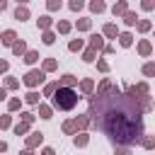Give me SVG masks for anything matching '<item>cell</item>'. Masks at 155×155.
I'll list each match as a JSON object with an SVG mask.
<instances>
[{"instance_id": "3", "label": "cell", "mask_w": 155, "mask_h": 155, "mask_svg": "<svg viewBox=\"0 0 155 155\" xmlns=\"http://www.w3.org/2000/svg\"><path fill=\"white\" fill-rule=\"evenodd\" d=\"M41 80H44V73H41V70H31V73H27V78H24L27 85H36V82H41Z\"/></svg>"}, {"instance_id": "33", "label": "cell", "mask_w": 155, "mask_h": 155, "mask_svg": "<svg viewBox=\"0 0 155 155\" xmlns=\"http://www.w3.org/2000/svg\"><path fill=\"white\" fill-rule=\"evenodd\" d=\"M0 99H5V90H0Z\"/></svg>"}, {"instance_id": "7", "label": "cell", "mask_w": 155, "mask_h": 155, "mask_svg": "<svg viewBox=\"0 0 155 155\" xmlns=\"http://www.w3.org/2000/svg\"><path fill=\"white\" fill-rule=\"evenodd\" d=\"M131 34H121V46H131Z\"/></svg>"}, {"instance_id": "31", "label": "cell", "mask_w": 155, "mask_h": 155, "mask_svg": "<svg viewBox=\"0 0 155 155\" xmlns=\"http://www.w3.org/2000/svg\"><path fill=\"white\" fill-rule=\"evenodd\" d=\"M41 155H53V150H51V148H46V150H44Z\"/></svg>"}, {"instance_id": "27", "label": "cell", "mask_w": 155, "mask_h": 155, "mask_svg": "<svg viewBox=\"0 0 155 155\" xmlns=\"http://www.w3.org/2000/svg\"><path fill=\"white\" fill-rule=\"evenodd\" d=\"M85 143H87V138H85V136H80V138H75V145H85Z\"/></svg>"}, {"instance_id": "26", "label": "cell", "mask_w": 155, "mask_h": 155, "mask_svg": "<svg viewBox=\"0 0 155 155\" xmlns=\"http://www.w3.org/2000/svg\"><path fill=\"white\" fill-rule=\"evenodd\" d=\"M82 90H85V92H90V90H92V82H90V80H85V82H82Z\"/></svg>"}, {"instance_id": "12", "label": "cell", "mask_w": 155, "mask_h": 155, "mask_svg": "<svg viewBox=\"0 0 155 155\" xmlns=\"http://www.w3.org/2000/svg\"><path fill=\"white\" fill-rule=\"evenodd\" d=\"M73 82H75V78H73V75H65V78H63V85H65V87H68V85H73Z\"/></svg>"}, {"instance_id": "29", "label": "cell", "mask_w": 155, "mask_h": 155, "mask_svg": "<svg viewBox=\"0 0 155 155\" xmlns=\"http://www.w3.org/2000/svg\"><path fill=\"white\" fill-rule=\"evenodd\" d=\"M143 7H145V10H150V7H153V0H143Z\"/></svg>"}, {"instance_id": "36", "label": "cell", "mask_w": 155, "mask_h": 155, "mask_svg": "<svg viewBox=\"0 0 155 155\" xmlns=\"http://www.w3.org/2000/svg\"><path fill=\"white\" fill-rule=\"evenodd\" d=\"M19 2H27V0H19Z\"/></svg>"}, {"instance_id": "21", "label": "cell", "mask_w": 155, "mask_h": 155, "mask_svg": "<svg viewBox=\"0 0 155 155\" xmlns=\"http://www.w3.org/2000/svg\"><path fill=\"white\" fill-rule=\"evenodd\" d=\"M39 111H41V116H44V119H48V114H51V109H48V107H41Z\"/></svg>"}, {"instance_id": "34", "label": "cell", "mask_w": 155, "mask_h": 155, "mask_svg": "<svg viewBox=\"0 0 155 155\" xmlns=\"http://www.w3.org/2000/svg\"><path fill=\"white\" fill-rule=\"evenodd\" d=\"M5 148H7V145H5V143H0V153H2V150H5Z\"/></svg>"}, {"instance_id": "13", "label": "cell", "mask_w": 155, "mask_h": 155, "mask_svg": "<svg viewBox=\"0 0 155 155\" xmlns=\"http://www.w3.org/2000/svg\"><path fill=\"white\" fill-rule=\"evenodd\" d=\"M24 131H27V124H22V126H15V133H17V136H22Z\"/></svg>"}, {"instance_id": "4", "label": "cell", "mask_w": 155, "mask_h": 155, "mask_svg": "<svg viewBox=\"0 0 155 155\" xmlns=\"http://www.w3.org/2000/svg\"><path fill=\"white\" fill-rule=\"evenodd\" d=\"M15 17H17V19H27V17H29V10H27V7H17V10H15Z\"/></svg>"}, {"instance_id": "18", "label": "cell", "mask_w": 155, "mask_h": 155, "mask_svg": "<svg viewBox=\"0 0 155 155\" xmlns=\"http://www.w3.org/2000/svg\"><path fill=\"white\" fill-rule=\"evenodd\" d=\"M44 41H46V44H53V34L46 31V34H44Z\"/></svg>"}, {"instance_id": "10", "label": "cell", "mask_w": 155, "mask_h": 155, "mask_svg": "<svg viewBox=\"0 0 155 155\" xmlns=\"http://www.w3.org/2000/svg\"><path fill=\"white\" fill-rule=\"evenodd\" d=\"M92 46H94V48H99V46H102V39H99V36H97V34H94V36H92Z\"/></svg>"}, {"instance_id": "6", "label": "cell", "mask_w": 155, "mask_h": 155, "mask_svg": "<svg viewBox=\"0 0 155 155\" xmlns=\"http://www.w3.org/2000/svg\"><path fill=\"white\" fill-rule=\"evenodd\" d=\"M90 7H92L94 12H102V10H104V2H102V0H92V5H90Z\"/></svg>"}, {"instance_id": "16", "label": "cell", "mask_w": 155, "mask_h": 155, "mask_svg": "<svg viewBox=\"0 0 155 155\" xmlns=\"http://www.w3.org/2000/svg\"><path fill=\"white\" fill-rule=\"evenodd\" d=\"M48 24H51L48 17H41V19H39V27H48Z\"/></svg>"}, {"instance_id": "24", "label": "cell", "mask_w": 155, "mask_h": 155, "mask_svg": "<svg viewBox=\"0 0 155 155\" xmlns=\"http://www.w3.org/2000/svg\"><path fill=\"white\" fill-rule=\"evenodd\" d=\"M80 46H82V41H73V44H70V51H78Z\"/></svg>"}, {"instance_id": "8", "label": "cell", "mask_w": 155, "mask_h": 155, "mask_svg": "<svg viewBox=\"0 0 155 155\" xmlns=\"http://www.w3.org/2000/svg\"><path fill=\"white\" fill-rule=\"evenodd\" d=\"M36 143H41V133H34V136L29 138V145H36Z\"/></svg>"}, {"instance_id": "19", "label": "cell", "mask_w": 155, "mask_h": 155, "mask_svg": "<svg viewBox=\"0 0 155 155\" xmlns=\"http://www.w3.org/2000/svg\"><path fill=\"white\" fill-rule=\"evenodd\" d=\"M36 58H39V56H36V53H27V58H24V61H27V63H34V61H36Z\"/></svg>"}, {"instance_id": "15", "label": "cell", "mask_w": 155, "mask_h": 155, "mask_svg": "<svg viewBox=\"0 0 155 155\" xmlns=\"http://www.w3.org/2000/svg\"><path fill=\"white\" fill-rule=\"evenodd\" d=\"M133 22H136V15L128 12V15H126V24H133Z\"/></svg>"}, {"instance_id": "2", "label": "cell", "mask_w": 155, "mask_h": 155, "mask_svg": "<svg viewBox=\"0 0 155 155\" xmlns=\"http://www.w3.org/2000/svg\"><path fill=\"white\" fill-rule=\"evenodd\" d=\"M75 104H78V94H75L70 87H58V92H56V97H53V107L61 109V111H68V109H73Z\"/></svg>"}, {"instance_id": "28", "label": "cell", "mask_w": 155, "mask_h": 155, "mask_svg": "<svg viewBox=\"0 0 155 155\" xmlns=\"http://www.w3.org/2000/svg\"><path fill=\"white\" fill-rule=\"evenodd\" d=\"M7 124H10V119H7V116H2V119H0V126H2V128H5V126H7Z\"/></svg>"}, {"instance_id": "14", "label": "cell", "mask_w": 155, "mask_h": 155, "mask_svg": "<svg viewBox=\"0 0 155 155\" xmlns=\"http://www.w3.org/2000/svg\"><path fill=\"white\" fill-rule=\"evenodd\" d=\"M56 7H61V0H48V10H56Z\"/></svg>"}, {"instance_id": "11", "label": "cell", "mask_w": 155, "mask_h": 155, "mask_svg": "<svg viewBox=\"0 0 155 155\" xmlns=\"http://www.w3.org/2000/svg\"><path fill=\"white\" fill-rule=\"evenodd\" d=\"M140 53H150V44H148V41L140 44Z\"/></svg>"}, {"instance_id": "23", "label": "cell", "mask_w": 155, "mask_h": 155, "mask_svg": "<svg viewBox=\"0 0 155 155\" xmlns=\"http://www.w3.org/2000/svg\"><path fill=\"white\" fill-rule=\"evenodd\" d=\"M104 31H107V34H109V36H116V29H114V27H111V24H109V27H107V29H104Z\"/></svg>"}, {"instance_id": "5", "label": "cell", "mask_w": 155, "mask_h": 155, "mask_svg": "<svg viewBox=\"0 0 155 155\" xmlns=\"http://www.w3.org/2000/svg\"><path fill=\"white\" fill-rule=\"evenodd\" d=\"M2 44H7V46L15 44V31H5V34H2Z\"/></svg>"}, {"instance_id": "22", "label": "cell", "mask_w": 155, "mask_h": 155, "mask_svg": "<svg viewBox=\"0 0 155 155\" xmlns=\"http://www.w3.org/2000/svg\"><path fill=\"white\" fill-rule=\"evenodd\" d=\"M124 10H126V5H124V2H119V5L114 7V15H116V12H124Z\"/></svg>"}, {"instance_id": "35", "label": "cell", "mask_w": 155, "mask_h": 155, "mask_svg": "<svg viewBox=\"0 0 155 155\" xmlns=\"http://www.w3.org/2000/svg\"><path fill=\"white\" fill-rule=\"evenodd\" d=\"M22 155H31V153H29V150H24V153H22Z\"/></svg>"}, {"instance_id": "9", "label": "cell", "mask_w": 155, "mask_h": 155, "mask_svg": "<svg viewBox=\"0 0 155 155\" xmlns=\"http://www.w3.org/2000/svg\"><path fill=\"white\" fill-rule=\"evenodd\" d=\"M82 7V0H70V10H80Z\"/></svg>"}, {"instance_id": "20", "label": "cell", "mask_w": 155, "mask_h": 155, "mask_svg": "<svg viewBox=\"0 0 155 155\" xmlns=\"http://www.w3.org/2000/svg\"><path fill=\"white\" fill-rule=\"evenodd\" d=\"M36 99H39V97H36L34 92H31V94H27V102H29V104H36Z\"/></svg>"}, {"instance_id": "32", "label": "cell", "mask_w": 155, "mask_h": 155, "mask_svg": "<svg viewBox=\"0 0 155 155\" xmlns=\"http://www.w3.org/2000/svg\"><path fill=\"white\" fill-rule=\"evenodd\" d=\"M5 7H7V2H5V0H0V10H5Z\"/></svg>"}, {"instance_id": "1", "label": "cell", "mask_w": 155, "mask_h": 155, "mask_svg": "<svg viewBox=\"0 0 155 155\" xmlns=\"http://www.w3.org/2000/svg\"><path fill=\"white\" fill-rule=\"evenodd\" d=\"M140 114H143V107H138L133 97L109 87L107 97L92 99L87 116H92V124L102 133H107L116 145H133L143 136Z\"/></svg>"}, {"instance_id": "25", "label": "cell", "mask_w": 155, "mask_h": 155, "mask_svg": "<svg viewBox=\"0 0 155 155\" xmlns=\"http://www.w3.org/2000/svg\"><path fill=\"white\" fill-rule=\"evenodd\" d=\"M92 58H94V48H90V51L85 53V61H92Z\"/></svg>"}, {"instance_id": "30", "label": "cell", "mask_w": 155, "mask_h": 155, "mask_svg": "<svg viewBox=\"0 0 155 155\" xmlns=\"http://www.w3.org/2000/svg\"><path fill=\"white\" fill-rule=\"evenodd\" d=\"M116 155H128V150H126V148H119V150H116Z\"/></svg>"}, {"instance_id": "17", "label": "cell", "mask_w": 155, "mask_h": 155, "mask_svg": "<svg viewBox=\"0 0 155 155\" xmlns=\"http://www.w3.org/2000/svg\"><path fill=\"white\" fill-rule=\"evenodd\" d=\"M58 29H61V31H63V34H65V31H68V29H70V24H68V22H61V24H58Z\"/></svg>"}]
</instances>
